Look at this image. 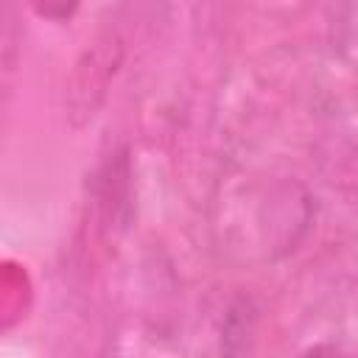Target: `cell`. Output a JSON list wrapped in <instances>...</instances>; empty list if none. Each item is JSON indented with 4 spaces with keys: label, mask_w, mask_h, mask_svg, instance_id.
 <instances>
[{
    "label": "cell",
    "mask_w": 358,
    "mask_h": 358,
    "mask_svg": "<svg viewBox=\"0 0 358 358\" xmlns=\"http://www.w3.org/2000/svg\"><path fill=\"white\" fill-rule=\"evenodd\" d=\"M31 3H34V8H36L39 17L62 22V20H70L76 14V8H78L81 0H31Z\"/></svg>",
    "instance_id": "6da1fadb"
}]
</instances>
